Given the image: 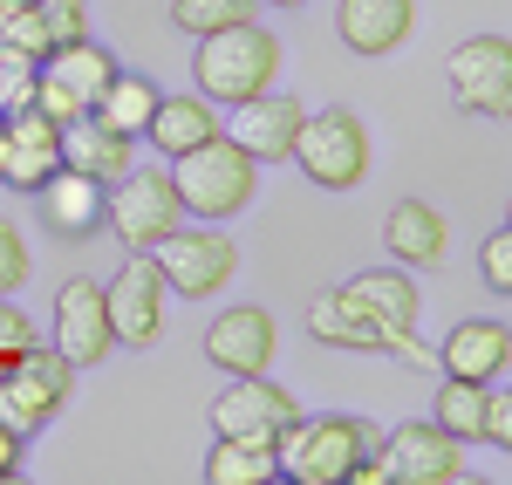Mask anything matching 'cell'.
Returning <instances> with one entry per match:
<instances>
[{"instance_id":"obj_15","label":"cell","mask_w":512,"mask_h":485,"mask_svg":"<svg viewBox=\"0 0 512 485\" xmlns=\"http://www.w3.org/2000/svg\"><path fill=\"white\" fill-rule=\"evenodd\" d=\"M280 349V328L267 308H253V301H239V308H226L219 322L205 328V356H212V369H226V376H253V369H267Z\"/></svg>"},{"instance_id":"obj_32","label":"cell","mask_w":512,"mask_h":485,"mask_svg":"<svg viewBox=\"0 0 512 485\" xmlns=\"http://www.w3.org/2000/svg\"><path fill=\"white\" fill-rule=\"evenodd\" d=\"M28 240H21V226L14 219H0V294H14V287H28Z\"/></svg>"},{"instance_id":"obj_4","label":"cell","mask_w":512,"mask_h":485,"mask_svg":"<svg viewBox=\"0 0 512 485\" xmlns=\"http://www.w3.org/2000/svg\"><path fill=\"white\" fill-rule=\"evenodd\" d=\"M342 301H349L355 315L383 335V349H390L396 363L431 369V349L417 342V308H424V287L410 281V274H396V267H369V274L342 281Z\"/></svg>"},{"instance_id":"obj_20","label":"cell","mask_w":512,"mask_h":485,"mask_svg":"<svg viewBox=\"0 0 512 485\" xmlns=\"http://www.w3.org/2000/svg\"><path fill=\"white\" fill-rule=\"evenodd\" d=\"M62 164L82 171V178H96V185H117L123 171L137 164V137H123L110 123H96L82 110L76 123H62Z\"/></svg>"},{"instance_id":"obj_37","label":"cell","mask_w":512,"mask_h":485,"mask_svg":"<svg viewBox=\"0 0 512 485\" xmlns=\"http://www.w3.org/2000/svg\"><path fill=\"white\" fill-rule=\"evenodd\" d=\"M14 7H21V0H0V48H7V21H14Z\"/></svg>"},{"instance_id":"obj_5","label":"cell","mask_w":512,"mask_h":485,"mask_svg":"<svg viewBox=\"0 0 512 485\" xmlns=\"http://www.w3.org/2000/svg\"><path fill=\"white\" fill-rule=\"evenodd\" d=\"M287 158L301 164L321 192H349V185H362V178H369L376 144H369V123L355 117V110H321V117H301L294 151H287Z\"/></svg>"},{"instance_id":"obj_12","label":"cell","mask_w":512,"mask_h":485,"mask_svg":"<svg viewBox=\"0 0 512 485\" xmlns=\"http://www.w3.org/2000/svg\"><path fill=\"white\" fill-rule=\"evenodd\" d=\"M294 417H301V397H294V390H280L267 369H253V376H233V390H219V397H212V438H239V431L280 438Z\"/></svg>"},{"instance_id":"obj_7","label":"cell","mask_w":512,"mask_h":485,"mask_svg":"<svg viewBox=\"0 0 512 485\" xmlns=\"http://www.w3.org/2000/svg\"><path fill=\"white\" fill-rule=\"evenodd\" d=\"M151 260H158V274L171 294H185V301H212L219 287L239 274V246L212 226V219H198V226H171L158 246H151Z\"/></svg>"},{"instance_id":"obj_14","label":"cell","mask_w":512,"mask_h":485,"mask_svg":"<svg viewBox=\"0 0 512 485\" xmlns=\"http://www.w3.org/2000/svg\"><path fill=\"white\" fill-rule=\"evenodd\" d=\"M55 349H62L76 369L103 363V356L117 349V335H110V308H103V281L76 274V281L55 294Z\"/></svg>"},{"instance_id":"obj_35","label":"cell","mask_w":512,"mask_h":485,"mask_svg":"<svg viewBox=\"0 0 512 485\" xmlns=\"http://www.w3.org/2000/svg\"><path fill=\"white\" fill-rule=\"evenodd\" d=\"M485 445H512V397L499 390V383H485Z\"/></svg>"},{"instance_id":"obj_18","label":"cell","mask_w":512,"mask_h":485,"mask_svg":"<svg viewBox=\"0 0 512 485\" xmlns=\"http://www.w3.org/2000/svg\"><path fill=\"white\" fill-rule=\"evenodd\" d=\"M35 205H41V226H48L55 240H89V233L103 226V185L82 178V171H69V164H55L35 185Z\"/></svg>"},{"instance_id":"obj_17","label":"cell","mask_w":512,"mask_h":485,"mask_svg":"<svg viewBox=\"0 0 512 485\" xmlns=\"http://www.w3.org/2000/svg\"><path fill=\"white\" fill-rule=\"evenodd\" d=\"M431 363L444 369V376H458V383H499V376L512 369V328L472 315V322H458L444 342H437Z\"/></svg>"},{"instance_id":"obj_1","label":"cell","mask_w":512,"mask_h":485,"mask_svg":"<svg viewBox=\"0 0 512 485\" xmlns=\"http://www.w3.org/2000/svg\"><path fill=\"white\" fill-rule=\"evenodd\" d=\"M171 192H178V205H185L192 219L226 226V219H239V212L253 205V192H260V164L219 130V137H205V144H192V151L171 158Z\"/></svg>"},{"instance_id":"obj_6","label":"cell","mask_w":512,"mask_h":485,"mask_svg":"<svg viewBox=\"0 0 512 485\" xmlns=\"http://www.w3.org/2000/svg\"><path fill=\"white\" fill-rule=\"evenodd\" d=\"M69 383H76V363L62 356V349H21L14 363L0 369V424L7 431H41V424H55L62 410H69Z\"/></svg>"},{"instance_id":"obj_38","label":"cell","mask_w":512,"mask_h":485,"mask_svg":"<svg viewBox=\"0 0 512 485\" xmlns=\"http://www.w3.org/2000/svg\"><path fill=\"white\" fill-rule=\"evenodd\" d=\"M260 7H308V0H260Z\"/></svg>"},{"instance_id":"obj_24","label":"cell","mask_w":512,"mask_h":485,"mask_svg":"<svg viewBox=\"0 0 512 485\" xmlns=\"http://www.w3.org/2000/svg\"><path fill=\"white\" fill-rule=\"evenodd\" d=\"M158 82L137 76V69H117V76L103 82V96L89 103V117L110 123V130H123V137H144V123H151V110H158Z\"/></svg>"},{"instance_id":"obj_16","label":"cell","mask_w":512,"mask_h":485,"mask_svg":"<svg viewBox=\"0 0 512 485\" xmlns=\"http://www.w3.org/2000/svg\"><path fill=\"white\" fill-rule=\"evenodd\" d=\"M301 103L294 96H280V89H260V96H246V103H233V123H226V137H233L239 151L253 164H280L287 151H294V130H301Z\"/></svg>"},{"instance_id":"obj_21","label":"cell","mask_w":512,"mask_h":485,"mask_svg":"<svg viewBox=\"0 0 512 485\" xmlns=\"http://www.w3.org/2000/svg\"><path fill=\"white\" fill-rule=\"evenodd\" d=\"M226 130V117H219V103H205V96H158V110H151V123H144V137L158 144V158H178V151H192V144H205V137H219Z\"/></svg>"},{"instance_id":"obj_3","label":"cell","mask_w":512,"mask_h":485,"mask_svg":"<svg viewBox=\"0 0 512 485\" xmlns=\"http://www.w3.org/2000/svg\"><path fill=\"white\" fill-rule=\"evenodd\" d=\"M362 451H383V431L369 417H308L301 410L274 438L280 479H294V485H349V465Z\"/></svg>"},{"instance_id":"obj_28","label":"cell","mask_w":512,"mask_h":485,"mask_svg":"<svg viewBox=\"0 0 512 485\" xmlns=\"http://www.w3.org/2000/svg\"><path fill=\"white\" fill-rule=\"evenodd\" d=\"M260 14V0H171V21L185 28V35H219V28H233V21H253Z\"/></svg>"},{"instance_id":"obj_2","label":"cell","mask_w":512,"mask_h":485,"mask_svg":"<svg viewBox=\"0 0 512 485\" xmlns=\"http://www.w3.org/2000/svg\"><path fill=\"white\" fill-rule=\"evenodd\" d=\"M274 76H280V41L267 35L260 21H233V28H219V35H198L192 82H198L205 103L233 110L246 96L274 89Z\"/></svg>"},{"instance_id":"obj_23","label":"cell","mask_w":512,"mask_h":485,"mask_svg":"<svg viewBox=\"0 0 512 485\" xmlns=\"http://www.w3.org/2000/svg\"><path fill=\"white\" fill-rule=\"evenodd\" d=\"M205 479L212 485H267V479H280L274 438H260V431L212 438V451H205Z\"/></svg>"},{"instance_id":"obj_27","label":"cell","mask_w":512,"mask_h":485,"mask_svg":"<svg viewBox=\"0 0 512 485\" xmlns=\"http://www.w3.org/2000/svg\"><path fill=\"white\" fill-rule=\"evenodd\" d=\"M308 328H315V342H335V349H383V335L342 301V287H328L315 308H308Z\"/></svg>"},{"instance_id":"obj_9","label":"cell","mask_w":512,"mask_h":485,"mask_svg":"<svg viewBox=\"0 0 512 485\" xmlns=\"http://www.w3.org/2000/svg\"><path fill=\"white\" fill-rule=\"evenodd\" d=\"M444 82H451V103H458L465 117L506 123V110H512V41L506 35L458 41L451 62H444Z\"/></svg>"},{"instance_id":"obj_11","label":"cell","mask_w":512,"mask_h":485,"mask_svg":"<svg viewBox=\"0 0 512 485\" xmlns=\"http://www.w3.org/2000/svg\"><path fill=\"white\" fill-rule=\"evenodd\" d=\"M55 164H62V123H48L35 103L0 110V185L7 192H35Z\"/></svg>"},{"instance_id":"obj_19","label":"cell","mask_w":512,"mask_h":485,"mask_svg":"<svg viewBox=\"0 0 512 485\" xmlns=\"http://www.w3.org/2000/svg\"><path fill=\"white\" fill-rule=\"evenodd\" d=\"M417 28V0H342L335 7V35L349 55H390Z\"/></svg>"},{"instance_id":"obj_26","label":"cell","mask_w":512,"mask_h":485,"mask_svg":"<svg viewBox=\"0 0 512 485\" xmlns=\"http://www.w3.org/2000/svg\"><path fill=\"white\" fill-rule=\"evenodd\" d=\"M431 424H444L458 445H485V383L444 376V390H437V404H431Z\"/></svg>"},{"instance_id":"obj_34","label":"cell","mask_w":512,"mask_h":485,"mask_svg":"<svg viewBox=\"0 0 512 485\" xmlns=\"http://www.w3.org/2000/svg\"><path fill=\"white\" fill-rule=\"evenodd\" d=\"M21 349H35V322L14 308V294H0V369L14 363Z\"/></svg>"},{"instance_id":"obj_30","label":"cell","mask_w":512,"mask_h":485,"mask_svg":"<svg viewBox=\"0 0 512 485\" xmlns=\"http://www.w3.org/2000/svg\"><path fill=\"white\" fill-rule=\"evenodd\" d=\"M14 69H41V55H48V35H41V14L21 0L14 7V21H7V48H0Z\"/></svg>"},{"instance_id":"obj_31","label":"cell","mask_w":512,"mask_h":485,"mask_svg":"<svg viewBox=\"0 0 512 485\" xmlns=\"http://www.w3.org/2000/svg\"><path fill=\"white\" fill-rule=\"evenodd\" d=\"M41 14V35H48V48H62V41H76L89 35V7L82 0H28Z\"/></svg>"},{"instance_id":"obj_8","label":"cell","mask_w":512,"mask_h":485,"mask_svg":"<svg viewBox=\"0 0 512 485\" xmlns=\"http://www.w3.org/2000/svg\"><path fill=\"white\" fill-rule=\"evenodd\" d=\"M103 219H110V233H117L130 253H151V246L185 219V205H178V192H171V171H123L117 185H103Z\"/></svg>"},{"instance_id":"obj_10","label":"cell","mask_w":512,"mask_h":485,"mask_svg":"<svg viewBox=\"0 0 512 485\" xmlns=\"http://www.w3.org/2000/svg\"><path fill=\"white\" fill-rule=\"evenodd\" d=\"M164 274L151 253H130L117 267V281L103 287V308H110V335H117V349H151L164 335Z\"/></svg>"},{"instance_id":"obj_25","label":"cell","mask_w":512,"mask_h":485,"mask_svg":"<svg viewBox=\"0 0 512 485\" xmlns=\"http://www.w3.org/2000/svg\"><path fill=\"white\" fill-rule=\"evenodd\" d=\"M41 69H48L55 82H69L82 103H96V96H103V82L117 76V55H110L103 41L76 35V41H62V48H48V55H41Z\"/></svg>"},{"instance_id":"obj_22","label":"cell","mask_w":512,"mask_h":485,"mask_svg":"<svg viewBox=\"0 0 512 485\" xmlns=\"http://www.w3.org/2000/svg\"><path fill=\"white\" fill-rule=\"evenodd\" d=\"M383 240L403 267H437L444 260V212L431 199H396L383 219Z\"/></svg>"},{"instance_id":"obj_36","label":"cell","mask_w":512,"mask_h":485,"mask_svg":"<svg viewBox=\"0 0 512 485\" xmlns=\"http://www.w3.org/2000/svg\"><path fill=\"white\" fill-rule=\"evenodd\" d=\"M14 472H21V431L0 424V479H14Z\"/></svg>"},{"instance_id":"obj_33","label":"cell","mask_w":512,"mask_h":485,"mask_svg":"<svg viewBox=\"0 0 512 485\" xmlns=\"http://www.w3.org/2000/svg\"><path fill=\"white\" fill-rule=\"evenodd\" d=\"M478 267H485V287H492V294H512V233H506V226H499V233H485Z\"/></svg>"},{"instance_id":"obj_13","label":"cell","mask_w":512,"mask_h":485,"mask_svg":"<svg viewBox=\"0 0 512 485\" xmlns=\"http://www.w3.org/2000/svg\"><path fill=\"white\" fill-rule=\"evenodd\" d=\"M383 458H390V479L396 485H451L465 479V445L431 424V417H410L383 438Z\"/></svg>"},{"instance_id":"obj_29","label":"cell","mask_w":512,"mask_h":485,"mask_svg":"<svg viewBox=\"0 0 512 485\" xmlns=\"http://www.w3.org/2000/svg\"><path fill=\"white\" fill-rule=\"evenodd\" d=\"M21 103H35V110H41L48 123H76L82 110H89L76 89H69V82H55L48 69H28V89H21Z\"/></svg>"}]
</instances>
